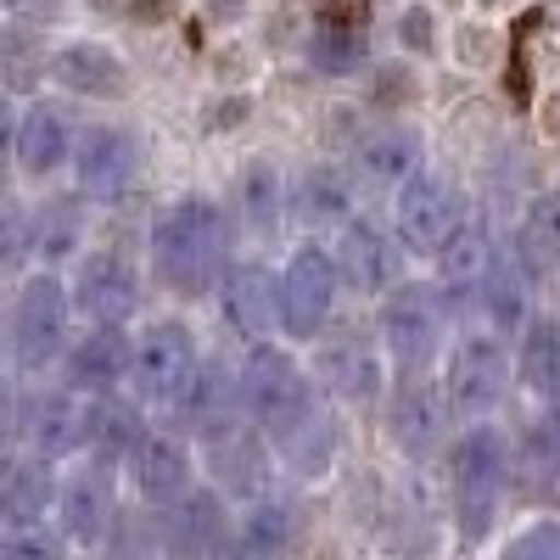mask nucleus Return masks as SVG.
Wrapping results in <instances>:
<instances>
[{"label": "nucleus", "instance_id": "nucleus-1", "mask_svg": "<svg viewBox=\"0 0 560 560\" xmlns=\"http://www.w3.org/2000/svg\"><path fill=\"white\" fill-rule=\"evenodd\" d=\"M242 247L247 242H242V224L230 213V202L219 191H202V185H185V191H174L152 208L140 258H147L152 287L168 303L197 308L213 298V287L236 264Z\"/></svg>", "mask_w": 560, "mask_h": 560}, {"label": "nucleus", "instance_id": "nucleus-2", "mask_svg": "<svg viewBox=\"0 0 560 560\" xmlns=\"http://www.w3.org/2000/svg\"><path fill=\"white\" fill-rule=\"evenodd\" d=\"M79 337V308L68 269L34 264L28 275L7 280V370L18 387L51 382Z\"/></svg>", "mask_w": 560, "mask_h": 560}, {"label": "nucleus", "instance_id": "nucleus-3", "mask_svg": "<svg viewBox=\"0 0 560 560\" xmlns=\"http://www.w3.org/2000/svg\"><path fill=\"white\" fill-rule=\"evenodd\" d=\"M443 471H448V516L459 544L471 549L488 544L510 488H516V438L499 420H459L454 443L443 448Z\"/></svg>", "mask_w": 560, "mask_h": 560}, {"label": "nucleus", "instance_id": "nucleus-4", "mask_svg": "<svg viewBox=\"0 0 560 560\" xmlns=\"http://www.w3.org/2000/svg\"><path fill=\"white\" fill-rule=\"evenodd\" d=\"M348 280L342 264L325 236H292L275 258V337H287L292 348H314L319 337H331L342 325Z\"/></svg>", "mask_w": 560, "mask_h": 560}, {"label": "nucleus", "instance_id": "nucleus-5", "mask_svg": "<svg viewBox=\"0 0 560 560\" xmlns=\"http://www.w3.org/2000/svg\"><path fill=\"white\" fill-rule=\"evenodd\" d=\"M236 370H242L247 420H253V427H258L269 443L292 438L303 420L325 404V393H319V382H314L308 353L292 348L287 337H264V342L242 348Z\"/></svg>", "mask_w": 560, "mask_h": 560}, {"label": "nucleus", "instance_id": "nucleus-6", "mask_svg": "<svg viewBox=\"0 0 560 560\" xmlns=\"http://www.w3.org/2000/svg\"><path fill=\"white\" fill-rule=\"evenodd\" d=\"M376 337L393 359V376H438L443 353L454 342V314L443 303V292L432 287V275H409L376 303Z\"/></svg>", "mask_w": 560, "mask_h": 560}, {"label": "nucleus", "instance_id": "nucleus-7", "mask_svg": "<svg viewBox=\"0 0 560 560\" xmlns=\"http://www.w3.org/2000/svg\"><path fill=\"white\" fill-rule=\"evenodd\" d=\"M135 62L124 39L107 28H68L45 45V73L39 90H57L62 102L79 107H124L135 102Z\"/></svg>", "mask_w": 560, "mask_h": 560}, {"label": "nucleus", "instance_id": "nucleus-8", "mask_svg": "<svg viewBox=\"0 0 560 560\" xmlns=\"http://www.w3.org/2000/svg\"><path fill=\"white\" fill-rule=\"evenodd\" d=\"M208 364V348L197 337V325L174 314H152L135 325V359H129V393L147 404L158 420H174V409L185 404V393L197 387Z\"/></svg>", "mask_w": 560, "mask_h": 560}, {"label": "nucleus", "instance_id": "nucleus-9", "mask_svg": "<svg viewBox=\"0 0 560 560\" xmlns=\"http://www.w3.org/2000/svg\"><path fill=\"white\" fill-rule=\"evenodd\" d=\"M438 376H443V393H448L459 420H493L504 409L510 387H522L516 382V342L499 337L493 325L471 319L454 331Z\"/></svg>", "mask_w": 560, "mask_h": 560}, {"label": "nucleus", "instance_id": "nucleus-10", "mask_svg": "<svg viewBox=\"0 0 560 560\" xmlns=\"http://www.w3.org/2000/svg\"><path fill=\"white\" fill-rule=\"evenodd\" d=\"M79 124L68 113V102L57 90H39V96L12 102V129H7V152H12V179L28 191L45 185H62L73 174V152H79Z\"/></svg>", "mask_w": 560, "mask_h": 560}, {"label": "nucleus", "instance_id": "nucleus-11", "mask_svg": "<svg viewBox=\"0 0 560 560\" xmlns=\"http://www.w3.org/2000/svg\"><path fill=\"white\" fill-rule=\"evenodd\" d=\"M68 287H73V308L79 325H118V331H135L147 319V258H135L129 247L96 242L84 247L68 269Z\"/></svg>", "mask_w": 560, "mask_h": 560}, {"label": "nucleus", "instance_id": "nucleus-12", "mask_svg": "<svg viewBox=\"0 0 560 560\" xmlns=\"http://www.w3.org/2000/svg\"><path fill=\"white\" fill-rule=\"evenodd\" d=\"M140 179H147V135H140V124L90 113L79 124V152H73L68 185H79L96 208H118L124 197H135Z\"/></svg>", "mask_w": 560, "mask_h": 560}, {"label": "nucleus", "instance_id": "nucleus-13", "mask_svg": "<svg viewBox=\"0 0 560 560\" xmlns=\"http://www.w3.org/2000/svg\"><path fill=\"white\" fill-rule=\"evenodd\" d=\"M308 364H314L319 393L342 409H382V398L393 387V359L376 337V325H370V331L337 325L331 337H319L308 348Z\"/></svg>", "mask_w": 560, "mask_h": 560}, {"label": "nucleus", "instance_id": "nucleus-14", "mask_svg": "<svg viewBox=\"0 0 560 560\" xmlns=\"http://www.w3.org/2000/svg\"><path fill=\"white\" fill-rule=\"evenodd\" d=\"M477 208L465 202L459 191V179L443 174V168H420L409 185H398V191L387 197V219L398 230V242L409 247L415 264H432L454 236H459V224L471 219Z\"/></svg>", "mask_w": 560, "mask_h": 560}, {"label": "nucleus", "instance_id": "nucleus-15", "mask_svg": "<svg viewBox=\"0 0 560 560\" xmlns=\"http://www.w3.org/2000/svg\"><path fill=\"white\" fill-rule=\"evenodd\" d=\"M224 202H230V213H236L247 247L269 253L280 242H292V168L275 152H242L236 163H230Z\"/></svg>", "mask_w": 560, "mask_h": 560}, {"label": "nucleus", "instance_id": "nucleus-16", "mask_svg": "<svg viewBox=\"0 0 560 560\" xmlns=\"http://www.w3.org/2000/svg\"><path fill=\"white\" fill-rule=\"evenodd\" d=\"M331 253H337V264H342L348 298H359V303H382L398 280L415 275V258H409V247L398 242L393 219H387V213H370V208H359V213L337 230Z\"/></svg>", "mask_w": 560, "mask_h": 560}, {"label": "nucleus", "instance_id": "nucleus-17", "mask_svg": "<svg viewBox=\"0 0 560 560\" xmlns=\"http://www.w3.org/2000/svg\"><path fill=\"white\" fill-rule=\"evenodd\" d=\"M18 387V382H12ZM18 448L51 459V465H68L84 454V438H90V398H79L73 387L62 382H34V387H18Z\"/></svg>", "mask_w": 560, "mask_h": 560}, {"label": "nucleus", "instance_id": "nucleus-18", "mask_svg": "<svg viewBox=\"0 0 560 560\" xmlns=\"http://www.w3.org/2000/svg\"><path fill=\"white\" fill-rule=\"evenodd\" d=\"M348 163L364 191L393 197L420 168H432V140L415 118H370L348 135Z\"/></svg>", "mask_w": 560, "mask_h": 560}, {"label": "nucleus", "instance_id": "nucleus-19", "mask_svg": "<svg viewBox=\"0 0 560 560\" xmlns=\"http://www.w3.org/2000/svg\"><path fill=\"white\" fill-rule=\"evenodd\" d=\"M219 337H230L236 348H253L264 337H275V258L264 247H242L236 264L224 269V280L208 298Z\"/></svg>", "mask_w": 560, "mask_h": 560}, {"label": "nucleus", "instance_id": "nucleus-20", "mask_svg": "<svg viewBox=\"0 0 560 560\" xmlns=\"http://www.w3.org/2000/svg\"><path fill=\"white\" fill-rule=\"evenodd\" d=\"M382 420L387 438L404 459H432L454 443V404L443 393V376H393L387 398H382Z\"/></svg>", "mask_w": 560, "mask_h": 560}, {"label": "nucleus", "instance_id": "nucleus-21", "mask_svg": "<svg viewBox=\"0 0 560 560\" xmlns=\"http://www.w3.org/2000/svg\"><path fill=\"white\" fill-rule=\"evenodd\" d=\"M124 477H129L135 499L147 510H168L174 499H185L202 482V448H197L191 432H179L168 420V427H152L147 438H140V448L124 465Z\"/></svg>", "mask_w": 560, "mask_h": 560}, {"label": "nucleus", "instance_id": "nucleus-22", "mask_svg": "<svg viewBox=\"0 0 560 560\" xmlns=\"http://www.w3.org/2000/svg\"><path fill=\"white\" fill-rule=\"evenodd\" d=\"M504 247V230H493L482 213H471L459 224V236L427 264L432 275V287L443 292L454 325H471L477 319V303H482V287H488V275H493V258Z\"/></svg>", "mask_w": 560, "mask_h": 560}, {"label": "nucleus", "instance_id": "nucleus-23", "mask_svg": "<svg viewBox=\"0 0 560 560\" xmlns=\"http://www.w3.org/2000/svg\"><path fill=\"white\" fill-rule=\"evenodd\" d=\"M359 197H364V185H359L348 158H314V163L292 168V236H325L331 242L364 208Z\"/></svg>", "mask_w": 560, "mask_h": 560}, {"label": "nucleus", "instance_id": "nucleus-24", "mask_svg": "<svg viewBox=\"0 0 560 560\" xmlns=\"http://www.w3.org/2000/svg\"><path fill=\"white\" fill-rule=\"evenodd\" d=\"M118 471H124V465H113V459L79 454L73 471L62 477L57 522H62V533H68L79 549H96V544L113 533V516H118Z\"/></svg>", "mask_w": 560, "mask_h": 560}, {"label": "nucleus", "instance_id": "nucleus-25", "mask_svg": "<svg viewBox=\"0 0 560 560\" xmlns=\"http://www.w3.org/2000/svg\"><path fill=\"white\" fill-rule=\"evenodd\" d=\"M174 427L191 432L197 448H208V443H219V438H230V432L247 427V398H242V370H236V359L208 353L197 387L185 393V404L174 409Z\"/></svg>", "mask_w": 560, "mask_h": 560}, {"label": "nucleus", "instance_id": "nucleus-26", "mask_svg": "<svg viewBox=\"0 0 560 560\" xmlns=\"http://www.w3.org/2000/svg\"><path fill=\"white\" fill-rule=\"evenodd\" d=\"M129 359H135V331H118V325H79L57 382L73 387L79 398H107V393L129 387Z\"/></svg>", "mask_w": 560, "mask_h": 560}, {"label": "nucleus", "instance_id": "nucleus-27", "mask_svg": "<svg viewBox=\"0 0 560 560\" xmlns=\"http://www.w3.org/2000/svg\"><path fill=\"white\" fill-rule=\"evenodd\" d=\"M28 213H34V264L73 269V258L90 247L96 202L79 185H45V191H28Z\"/></svg>", "mask_w": 560, "mask_h": 560}, {"label": "nucleus", "instance_id": "nucleus-28", "mask_svg": "<svg viewBox=\"0 0 560 560\" xmlns=\"http://www.w3.org/2000/svg\"><path fill=\"white\" fill-rule=\"evenodd\" d=\"M298 57L325 84H359L370 68H376V39H370V28H359V23L314 18L298 39Z\"/></svg>", "mask_w": 560, "mask_h": 560}, {"label": "nucleus", "instance_id": "nucleus-29", "mask_svg": "<svg viewBox=\"0 0 560 560\" xmlns=\"http://www.w3.org/2000/svg\"><path fill=\"white\" fill-rule=\"evenodd\" d=\"M202 454H208V465H213V488H219L224 499H242V504H253V499L275 493L269 482H275V465H280V454H275V443L253 427V420H247L242 432H230V438L208 443Z\"/></svg>", "mask_w": 560, "mask_h": 560}, {"label": "nucleus", "instance_id": "nucleus-30", "mask_svg": "<svg viewBox=\"0 0 560 560\" xmlns=\"http://www.w3.org/2000/svg\"><path fill=\"white\" fill-rule=\"evenodd\" d=\"M230 499L213 488V482H197L185 499H174L163 510V538H168V555L179 560H213V549L230 538Z\"/></svg>", "mask_w": 560, "mask_h": 560}, {"label": "nucleus", "instance_id": "nucleus-31", "mask_svg": "<svg viewBox=\"0 0 560 560\" xmlns=\"http://www.w3.org/2000/svg\"><path fill=\"white\" fill-rule=\"evenodd\" d=\"M538 287H544V280L522 264V253H516V247L504 242V247H499V258H493L488 287H482L477 319H482V325H493L499 337L516 342V337L527 331V319L538 314Z\"/></svg>", "mask_w": 560, "mask_h": 560}, {"label": "nucleus", "instance_id": "nucleus-32", "mask_svg": "<svg viewBox=\"0 0 560 560\" xmlns=\"http://www.w3.org/2000/svg\"><path fill=\"white\" fill-rule=\"evenodd\" d=\"M298 544V510L292 499H280V493H264L253 499L236 527H230V538L213 549V560H287Z\"/></svg>", "mask_w": 560, "mask_h": 560}, {"label": "nucleus", "instance_id": "nucleus-33", "mask_svg": "<svg viewBox=\"0 0 560 560\" xmlns=\"http://www.w3.org/2000/svg\"><path fill=\"white\" fill-rule=\"evenodd\" d=\"M152 427H158V415L140 404L129 387H124V393H107V398H90V438H84V454L113 459V465H129V454L140 448V438H147Z\"/></svg>", "mask_w": 560, "mask_h": 560}, {"label": "nucleus", "instance_id": "nucleus-34", "mask_svg": "<svg viewBox=\"0 0 560 560\" xmlns=\"http://www.w3.org/2000/svg\"><path fill=\"white\" fill-rule=\"evenodd\" d=\"M510 18H493V12H459L448 18V51L443 62L465 79H493L504 68V51H510Z\"/></svg>", "mask_w": 560, "mask_h": 560}, {"label": "nucleus", "instance_id": "nucleus-35", "mask_svg": "<svg viewBox=\"0 0 560 560\" xmlns=\"http://www.w3.org/2000/svg\"><path fill=\"white\" fill-rule=\"evenodd\" d=\"M504 242L522 253V264L549 287V275L560 269V185H544L533 191L516 213V224L504 230Z\"/></svg>", "mask_w": 560, "mask_h": 560}, {"label": "nucleus", "instance_id": "nucleus-36", "mask_svg": "<svg viewBox=\"0 0 560 560\" xmlns=\"http://www.w3.org/2000/svg\"><path fill=\"white\" fill-rule=\"evenodd\" d=\"M516 382L533 404H560V314L538 308L516 337Z\"/></svg>", "mask_w": 560, "mask_h": 560}, {"label": "nucleus", "instance_id": "nucleus-37", "mask_svg": "<svg viewBox=\"0 0 560 560\" xmlns=\"http://www.w3.org/2000/svg\"><path fill=\"white\" fill-rule=\"evenodd\" d=\"M275 454H280V465H287L292 477H303V482H325V477L337 471V454H342L337 404L325 398L292 438H280V443H275Z\"/></svg>", "mask_w": 560, "mask_h": 560}, {"label": "nucleus", "instance_id": "nucleus-38", "mask_svg": "<svg viewBox=\"0 0 560 560\" xmlns=\"http://www.w3.org/2000/svg\"><path fill=\"white\" fill-rule=\"evenodd\" d=\"M420 96H427V68L398 51L376 57V68L359 79V107L370 118H409L420 107Z\"/></svg>", "mask_w": 560, "mask_h": 560}, {"label": "nucleus", "instance_id": "nucleus-39", "mask_svg": "<svg viewBox=\"0 0 560 560\" xmlns=\"http://www.w3.org/2000/svg\"><path fill=\"white\" fill-rule=\"evenodd\" d=\"M516 482L560 499V404H538L533 427L516 438Z\"/></svg>", "mask_w": 560, "mask_h": 560}, {"label": "nucleus", "instance_id": "nucleus-40", "mask_svg": "<svg viewBox=\"0 0 560 560\" xmlns=\"http://www.w3.org/2000/svg\"><path fill=\"white\" fill-rule=\"evenodd\" d=\"M387 45L398 57L420 62V68L443 62V51H448V12L438 7V0H398V12L387 23Z\"/></svg>", "mask_w": 560, "mask_h": 560}, {"label": "nucleus", "instance_id": "nucleus-41", "mask_svg": "<svg viewBox=\"0 0 560 560\" xmlns=\"http://www.w3.org/2000/svg\"><path fill=\"white\" fill-rule=\"evenodd\" d=\"M57 493H62V477L51 459H39L28 448H18L12 471H7V499H0V510H7V522H34V516H57Z\"/></svg>", "mask_w": 560, "mask_h": 560}, {"label": "nucleus", "instance_id": "nucleus-42", "mask_svg": "<svg viewBox=\"0 0 560 560\" xmlns=\"http://www.w3.org/2000/svg\"><path fill=\"white\" fill-rule=\"evenodd\" d=\"M185 7L191 0H79V18L107 34H158V28L179 23Z\"/></svg>", "mask_w": 560, "mask_h": 560}, {"label": "nucleus", "instance_id": "nucleus-43", "mask_svg": "<svg viewBox=\"0 0 560 560\" xmlns=\"http://www.w3.org/2000/svg\"><path fill=\"white\" fill-rule=\"evenodd\" d=\"M68 533L57 516H34V522H7L0 527V560H68Z\"/></svg>", "mask_w": 560, "mask_h": 560}, {"label": "nucleus", "instance_id": "nucleus-44", "mask_svg": "<svg viewBox=\"0 0 560 560\" xmlns=\"http://www.w3.org/2000/svg\"><path fill=\"white\" fill-rule=\"evenodd\" d=\"M0 264H7V280L34 269V213H28V185L18 179L7 191V213H0Z\"/></svg>", "mask_w": 560, "mask_h": 560}, {"label": "nucleus", "instance_id": "nucleus-45", "mask_svg": "<svg viewBox=\"0 0 560 560\" xmlns=\"http://www.w3.org/2000/svg\"><path fill=\"white\" fill-rule=\"evenodd\" d=\"M258 12H264V0H191V18L213 39H242L258 23Z\"/></svg>", "mask_w": 560, "mask_h": 560}, {"label": "nucleus", "instance_id": "nucleus-46", "mask_svg": "<svg viewBox=\"0 0 560 560\" xmlns=\"http://www.w3.org/2000/svg\"><path fill=\"white\" fill-rule=\"evenodd\" d=\"M499 560H560V516H538V522H527L516 538L504 544Z\"/></svg>", "mask_w": 560, "mask_h": 560}, {"label": "nucleus", "instance_id": "nucleus-47", "mask_svg": "<svg viewBox=\"0 0 560 560\" xmlns=\"http://www.w3.org/2000/svg\"><path fill=\"white\" fill-rule=\"evenodd\" d=\"M242 118H253V96H247V90H213L208 107H202V129H208V135L236 129Z\"/></svg>", "mask_w": 560, "mask_h": 560}, {"label": "nucleus", "instance_id": "nucleus-48", "mask_svg": "<svg viewBox=\"0 0 560 560\" xmlns=\"http://www.w3.org/2000/svg\"><path fill=\"white\" fill-rule=\"evenodd\" d=\"M12 18L23 23H45V18H62V12H79V0H7Z\"/></svg>", "mask_w": 560, "mask_h": 560}, {"label": "nucleus", "instance_id": "nucleus-49", "mask_svg": "<svg viewBox=\"0 0 560 560\" xmlns=\"http://www.w3.org/2000/svg\"><path fill=\"white\" fill-rule=\"evenodd\" d=\"M465 12H493V18H510V12H522V0H465Z\"/></svg>", "mask_w": 560, "mask_h": 560}, {"label": "nucleus", "instance_id": "nucleus-50", "mask_svg": "<svg viewBox=\"0 0 560 560\" xmlns=\"http://www.w3.org/2000/svg\"><path fill=\"white\" fill-rule=\"evenodd\" d=\"M549 308H555V314H560V269H555V275H549Z\"/></svg>", "mask_w": 560, "mask_h": 560}]
</instances>
